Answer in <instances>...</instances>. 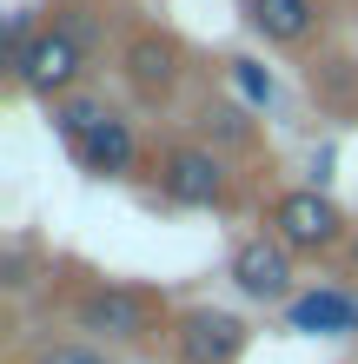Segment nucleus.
I'll return each mask as SVG.
<instances>
[{"label":"nucleus","instance_id":"nucleus-4","mask_svg":"<svg viewBox=\"0 0 358 364\" xmlns=\"http://www.w3.org/2000/svg\"><path fill=\"white\" fill-rule=\"evenodd\" d=\"M159 192L186 212H213L226 205V192H233V173H226V159L213 146H173V153L159 159Z\"/></svg>","mask_w":358,"mask_h":364},{"label":"nucleus","instance_id":"nucleus-1","mask_svg":"<svg viewBox=\"0 0 358 364\" xmlns=\"http://www.w3.org/2000/svg\"><path fill=\"white\" fill-rule=\"evenodd\" d=\"M87 47H93L87 33H73V27H60V20H53V27H40V40L20 53V67H7V73H14L20 93L60 106V100L80 87V73H87Z\"/></svg>","mask_w":358,"mask_h":364},{"label":"nucleus","instance_id":"nucleus-2","mask_svg":"<svg viewBox=\"0 0 358 364\" xmlns=\"http://www.w3.org/2000/svg\"><path fill=\"white\" fill-rule=\"evenodd\" d=\"M265 232L292 252V259H299V252H339V245H352V239H345V212L332 205L319 186L279 192L272 212H265Z\"/></svg>","mask_w":358,"mask_h":364},{"label":"nucleus","instance_id":"nucleus-6","mask_svg":"<svg viewBox=\"0 0 358 364\" xmlns=\"http://www.w3.org/2000/svg\"><path fill=\"white\" fill-rule=\"evenodd\" d=\"M173 351L179 364H239L246 351V318L219 305H193L173 318Z\"/></svg>","mask_w":358,"mask_h":364},{"label":"nucleus","instance_id":"nucleus-11","mask_svg":"<svg viewBox=\"0 0 358 364\" xmlns=\"http://www.w3.org/2000/svg\"><path fill=\"white\" fill-rule=\"evenodd\" d=\"M107 119H113V106L93 100V93H67V100L53 106V126H60V139H67V146H80L93 126H107Z\"/></svg>","mask_w":358,"mask_h":364},{"label":"nucleus","instance_id":"nucleus-10","mask_svg":"<svg viewBox=\"0 0 358 364\" xmlns=\"http://www.w3.org/2000/svg\"><path fill=\"white\" fill-rule=\"evenodd\" d=\"M252 33H265L272 47H299L319 27V0H246Z\"/></svg>","mask_w":358,"mask_h":364},{"label":"nucleus","instance_id":"nucleus-15","mask_svg":"<svg viewBox=\"0 0 358 364\" xmlns=\"http://www.w3.org/2000/svg\"><path fill=\"white\" fill-rule=\"evenodd\" d=\"M33 278H27V245H14L7 252V291H27Z\"/></svg>","mask_w":358,"mask_h":364},{"label":"nucleus","instance_id":"nucleus-16","mask_svg":"<svg viewBox=\"0 0 358 364\" xmlns=\"http://www.w3.org/2000/svg\"><path fill=\"white\" fill-rule=\"evenodd\" d=\"M345 265H352V278H358V232H352V245H345Z\"/></svg>","mask_w":358,"mask_h":364},{"label":"nucleus","instance_id":"nucleus-12","mask_svg":"<svg viewBox=\"0 0 358 364\" xmlns=\"http://www.w3.org/2000/svg\"><path fill=\"white\" fill-rule=\"evenodd\" d=\"M226 73H233V87H239L246 106H272V100H279V80H272L259 60H226Z\"/></svg>","mask_w":358,"mask_h":364},{"label":"nucleus","instance_id":"nucleus-9","mask_svg":"<svg viewBox=\"0 0 358 364\" xmlns=\"http://www.w3.org/2000/svg\"><path fill=\"white\" fill-rule=\"evenodd\" d=\"M73 159L87 166L93 179H126V173H133V159H139V133H133V119H120V113H113L107 126H93V133L73 146Z\"/></svg>","mask_w":358,"mask_h":364},{"label":"nucleus","instance_id":"nucleus-5","mask_svg":"<svg viewBox=\"0 0 358 364\" xmlns=\"http://www.w3.org/2000/svg\"><path fill=\"white\" fill-rule=\"evenodd\" d=\"M292 252L272 239V232H252V239H239L233 252V285L239 298H252V305H292L299 298V285H292Z\"/></svg>","mask_w":358,"mask_h":364},{"label":"nucleus","instance_id":"nucleus-3","mask_svg":"<svg viewBox=\"0 0 358 364\" xmlns=\"http://www.w3.org/2000/svg\"><path fill=\"white\" fill-rule=\"evenodd\" d=\"M73 325L107 338V345H139V338H153L159 305H153V291H139V285H93V291L73 298Z\"/></svg>","mask_w":358,"mask_h":364},{"label":"nucleus","instance_id":"nucleus-13","mask_svg":"<svg viewBox=\"0 0 358 364\" xmlns=\"http://www.w3.org/2000/svg\"><path fill=\"white\" fill-rule=\"evenodd\" d=\"M206 139H226V146H246V139H252V119H246V106H233V100H219V106H206Z\"/></svg>","mask_w":358,"mask_h":364},{"label":"nucleus","instance_id":"nucleus-14","mask_svg":"<svg viewBox=\"0 0 358 364\" xmlns=\"http://www.w3.org/2000/svg\"><path fill=\"white\" fill-rule=\"evenodd\" d=\"M33 364H113V358L100 351V345H47Z\"/></svg>","mask_w":358,"mask_h":364},{"label":"nucleus","instance_id":"nucleus-7","mask_svg":"<svg viewBox=\"0 0 358 364\" xmlns=\"http://www.w3.org/2000/svg\"><path fill=\"white\" fill-rule=\"evenodd\" d=\"M285 331L299 338H358V291L345 285H312L285 305Z\"/></svg>","mask_w":358,"mask_h":364},{"label":"nucleus","instance_id":"nucleus-8","mask_svg":"<svg viewBox=\"0 0 358 364\" xmlns=\"http://www.w3.org/2000/svg\"><path fill=\"white\" fill-rule=\"evenodd\" d=\"M120 67H126V87L139 100H159L179 80V40L173 33H133L126 53H120Z\"/></svg>","mask_w":358,"mask_h":364}]
</instances>
